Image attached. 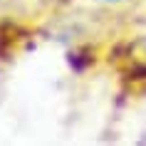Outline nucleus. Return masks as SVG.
<instances>
[{"instance_id":"obj_1","label":"nucleus","mask_w":146,"mask_h":146,"mask_svg":"<svg viewBox=\"0 0 146 146\" xmlns=\"http://www.w3.org/2000/svg\"><path fill=\"white\" fill-rule=\"evenodd\" d=\"M124 60H136V62H146V35L144 37L134 40L126 50V57Z\"/></svg>"},{"instance_id":"obj_2","label":"nucleus","mask_w":146,"mask_h":146,"mask_svg":"<svg viewBox=\"0 0 146 146\" xmlns=\"http://www.w3.org/2000/svg\"><path fill=\"white\" fill-rule=\"evenodd\" d=\"M102 3H126V0H102Z\"/></svg>"},{"instance_id":"obj_3","label":"nucleus","mask_w":146,"mask_h":146,"mask_svg":"<svg viewBox=\"0 0 146 146\" xmlns=\"http://www.w3.org/2000/svg\"><path fill=\"white\" fill-rule=\"evenodd\" d=\"M0 3H3V0H0Z\"/></svg>"}]
</instances>
